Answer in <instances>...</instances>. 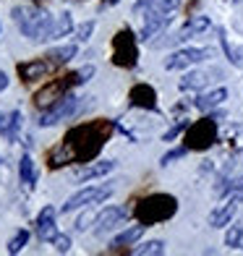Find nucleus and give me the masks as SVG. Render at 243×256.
I'll return each mask as SVG.
<instances>
[{
  "mask_svg": "<svg viewBox=\"0 0 243 256\" xmlns=\"http://www.w3.org/2000/svg\"><path fill=\"white\" fill-rule=\"evenodd\" d=\"M112 128H115L112 120H92L71 128L63 136V142L55 144L48 152V165L58 170L63 165H74V162H92L102 152Z\"/></svg>",
  "mask_w": 243,
  "mask_h": 256,
  "instance_id": "f257e3e1",
  "label": "nucleus"
},
{
  "mask_svg": "<svg viewBox=\"0 0 243 256\" xmlns=\"http://www.w3.org/2000/svg\"><path fill=\"white\" fill-rule=\"evenodd\" d=\"M176 212H178V199L170 194H149L144 199H138L134 206V217L138 222H144L146 228L168 222Z\"/></svg>",
  "mask_w": 243,
  "mask_h": 256,
  "instance_id": "f03ea898",
  "label": "nucleus"
},
{
  "mask_svg": "<svg viewBox=\"0 0 243 256\" xmlns=\"http://www.w3.org/2000/svg\"><path fill=\"white\" fill-rule=\"evenodd\" d=\"M14 21L21 29V34L34 42H44L50 40V29H52V18L48 10H42L40 6H18L14 8Z\"/></svg>",
  "mask_w": 243,
  "mask_h": 256,
  "instance_id": "7ed1b4c3",
  "label": "nucleus"
},
{
  "mask_svg": "<svg viewBox=\"0 0 243 256\" xmlns=\"http://www.w3.org/2000/svg\"><path fill=\"white\" fill-rule=\"evenodd\" d=\"M217 138V120L212 115H206V118L196 120L186 128V136H183V144L188 146V152H204V149H210Z\"/></svg>",
  "mask_w": 243,
  "mask_h": 256,
  "instance_id": "20e7f679",
  "label": "nucleus"
},
{
  "mask_svg": "<svg viewBox=\"0 0 243 256\" xmlns=\"http://www.w3.org/2000/svg\"><path fill=\"white\" fill-rule=\"evenodd\" d=\"M112 63L118 68H134L138 63V44L136 34L126 26L112 37Z\"/></svg>",
  "mask_w": 243,
  "mask_h": 256,
  "instance_id": "39448f33",
  "label": "nucleus"
},
{
  "mask_svg": "<svg viewBox=\"0 0 243 256\" xmlns=\"http://www.w3.org/2000/svg\"><path fill=\"white\" fill-rule=\"evenodd\" d=\"M76 84H78V74H66L60 78H52L50 84H44L37 94H34V104L42 110H48L58 100H63L68 92H71V86H76Z\"/></svg>",
  "mask_w": 243,
  "mask_h": 256,
  "instance_id": "423d86ee",
  "label": "nucleus"
},
{
  "mask_svg": "<svg viewBox=\"0 0 243 256\" xmlns=\"http://www.w3.org/2000/svg\"><path fill=\"white\" fill-rule=\"evenodd\" d=\"M210 58H212L210 48H183V50H176L172 55L165 58V68L168 71H183V68L199 66L204 60H210Z\"/></svg>",
  "mask_w": 243,
  "mask_h": 256,
  "instance_id": "0eeeda50",
  "label": "nucleus"
},
{
  "mask_svg": "<svg viewBox=\"0 0 243 256\" xmlns=\"http://www.w3.org/2000/svg\"><path fill=\"white\" fill-rule=\"evenodd\" d=\"M78 110H81V100L74 97L71 92H68L63 100H58L52 108H48V110L42 112L40 126H42V128H50V126H55L58 120H66V118H71V115H76Z\"/></svg>",
  "mask_w": 243,
  "mask_h": 256,
  "instance_id": "6e6552de",
  "label": "nucleus"
},
{
  "mask_svg": "<svg viewBox=\"0 0 243 256\" xmlns=\"http://www.w3.org/2000/svg\"><path fill=\"white\" fill-rule=\"evenodd\" d=\"M210 26H212V21L206 18V16H194V18H188L186 24H183V29H180L178 34H172V37H168V40H157L154 48H168V44L186 42V40H191V37H199V34L210 32Z\"/></svg>",
  "mask_w": 243,
  "mask_h": 256,
  "instance_id": "1a4fd4ad",
  "label": "nucleus"
},
{
  "mask_svg": "<svg viewBox=\"0 0 243 256\" xmlns=\"http://www.w3.org/2000/svg\"><path fill=\"white\" fill-rule=\"evenodd\" d=\"M112 194V186H100V188H81L74 196H68V202L63 204V212H76L81 206H89V204H100L105 202L108 196Z\"/></svg>",
  "mask_w": 243,
  "mask_h": 256,
  "instance_id": "9d476101",
  "label": "nucleus"
},
{
  "mask_svg": "<svg viewBox=\"0 0 243 256\" xmlns=\"http://www.w3.org/2000/svg\"><path fill=\"white\" fill-rule=\"evenodd\" d=\"M55 68H60L52 58H42V60H29V63H18L16 66V71L21 76V81L24 84H32V81H40L44 76H50Z\"/></svg>",
  "mask_w": 243,
  "mask_h": 256,
  "instance_id": "9b49d317",
  "label": "nucleus"
},
{
  "mask_svg": "<svg viewBox=\"0 0 243 256\" xmlns=\"http://www.w3.org/2000/svg\"><path fill=\"white\" fill-rule=\"evenodd\" d=\"M222 78V68H202V71H188L186 76L180 78V89L183 92H196V89H204L210 86L212 81Z\"/></svg>",
  "mask_w": 243,
  "mask_h": 256,
  "instance_id": "f8f14e48",
  "label": "nucleus"
},
{
  "mask_svg": "<svg viewBox=\"0 0 243 256\" xmlns=\"http://www.w3.org/2000/svg\"><path fill=\"white\" fill-rule=\"evenodd\" d=\"M128 102H131V108H142V110H157V92L154 86H149V84H136L131 86L128 92Z\"/></svg>",
  "mask_w": 243,
  "mask_h": 256,
  "instance_id": "ddd939ff",
  "label": "nucleus"
},
{
  "mask_svg": "<svg viewBox=\"0 0 243 256\" xmlns=\"http://www.w3.org/2000/svg\"><path fill=\"white\" fill-rule=\"evenodd\" d=\"M128 214H131V212H128L126 206H108L105 212H100V214H97V220H94V222H97L94 232H97V236L102 238L108 230H112V228L118 225V222H123V220L128 217Z\"/></svg>",
  "mask_w": 243,
  "mask_h": 256,
  "instance_id": "4468645a",
  "label": "nucleus"
},
{
  "mask_svg": "<svg viewBox=\"0 0 243 256\" xmlns=\"http://www.w3.org/2000/svg\"><path fill=\"white\" fill-rule=\"evenodd\" d=\"M170 21H172L170 14H146L144 16V24H142V40L146 42V40L160 37V34L170 26Z\"/></svg>",
  "mask_w": 243,
  "mask_h": 256,
  "instance_id": "2eb2a0df",
  "label": "nucleus"
},
{
  "mask_svg": "<svg viewBox=\"0 0 243 256\" xmlns=\"http://www.w3.org/2000/svg\"><path fill=\"white\" fill-rule=\"evenodd\" d=\"M180 0H138L134 6V14L146 16V14H172Z\"/></svg>",
  "mask_w": 243,
  "mask_h": 256,
  "instance_id": "dca6fc26",
  "label": "nucleus"
},
{
  "mask_svg": "<svg viewBox=\"0 0 243 256\" xmlns=\"http://www.w3.org/2000/svg\"><path fill=\"white\" fill-rule=\"evenodd\" d=\"M37 236L40 240H55L58 238V225H55V209L44 206L37 217Z\"/></svg>",
  "mask_w": 243,
  "mask_h": 256,
  "instance_id": "f3484780",
  "label": "nucleus"
},
{
  "mask_svg": "<svg viewBox=\"0 0 243 256\" xmlns=\"http://www.w3.org/2000/svg\"><path fill=\"white\" fill-rule=\"evenodd\" d=\"M144 230H146V225H144V222H138V225H134V228H128V230H123L118 238H112L110 251H112V254H118V251H123L126 246H134V243L144 236Z\"/></svg>",
  "mask_w": 243,
  "mask_h": 256,
  "instance_id": "a211bd4d",
  "label": "nucleus"
},
{
  "mask_svg": "<svg viewBox=\"0 0 243 256\" xmlns=\"http://www.w3.org/2000/svg\"><path fill=\"white\" fill-rule=\"evenodd\" d=\"M228 100V89H212V92H206V94H202V97H196L194 100V108L196 110H202V112H210V110H214V108H220Z\"/></svg>",
  "mask_w": 243,
  "mask_h": 256,
  "instance_id": "6ab92c4d",
  "label": "nucleus"
},
{
  "mask_svg": "<svg viewBox=\"0 0 243 256\" xmlns=\"http://www.w3.org/2000/svg\"><path fill=\"white\" fill-rule=\"evenodd\" d=\"M21 112L14 110V112H0V136H6V138H14L18 136V128H21Z\"/></svg>",
  "mask_w": 243,
  "mask_h": 256,
  "instance_id": "aec40b11",
  "label": "nucleus"
},
{
  "mask_svg": "<svg viewBox=\"0 0 243 256\" xmlns=\"http://www.w3.org/2000/svg\"><path fill=\"white\" fill-rule=\"evenodd\" d=\"M236 209H238V202L228 199V204L217 206L214 212L210 214V225H212V228H225V225H230V220L236 217Z\"/></svg>",
  "mask_w": 243,
  "mask_h": 256,
  "instance_id": "412c9836",
  "label": "nucleus"
},
{
  "mask_svg": "<svg viewBox=\"0 0 243 256\" xmlns=\"http://www.w3.org/2000/svg\"><path fill=\"white\" fill-rule=\"evenodd\" d=\"M110 170H115V162L112 160H105V162H97V165H89L78 172V180H92V178H102L108 176Z\"/></svg>",
  "mask_w": 243,
  "mask_h": 256,
  "instance_id": "4be33fe9",
  "label": "nucleus"
},
{
  "mask_svg": "<svg viewBox=\"0 0 243 256\" xmlns=\"http://www.w3.org/2000/svg\"><path fill=\"white\" fill-rule=\"evenodd\" d=\"M18 176H21V183H26L29 188L37 183V168H34V160L29 154L21 157V165H18Z\"/></svg>",
  "mask_w": 243,
  "mask_h": 256,
  "instance_id": "5701e85b",
  "label": "nucleus"
},
{
  "mask_svg": "<svg viewBox=\"0 0 243 256\" xmlns=\"http://www.w3.org/2000/svg\"><path fill=\"white\" fill-rule=\"evenodd\" d=\"M74 29V18H71V14H60L58 16V21H52V29H50V40H60V37H66L68 32Z\"/></svg>",
  "mask_w": 243,
  "mask_h": 256,
  "instance_id": "b1692460",
  "label": "nucleus"
},
{
  "mask_svg": "<svg viewBox=\"0 0 243 256\" xmlns=\"http://www.w3.org/2000/svg\"><path fill=\"white\" fill-rule=\"evenodd\" d=\"M48 58H52L58 66H63V63H68V60H74V58H76V44H63V48H55V50L48 52Z\"/></svg>",
  "mask_w": 243,
  "mask_h": 256,
  "instance_id": "393cba45",
  "label": "nucleus"
},
{
  "mask_svg": "<svg viewBox=\"0 0 243 256\" xmlns=\"http://www.w3.org/2000/svg\"><path fill=\"white\" fill-rule=\"evenodd\" d=\"M220 44H222V50H225V55H228L230 63H233V66H243V50L233 48V44L228 42V37H225L222 29H220Z\"/></svg>",
  "mask_w": 243,
  "mask_h": 256,
  "instance_id": "a878e982",
  "label": "nucleus"
},
{
  "mask_svg": "<svg viewBox=\"0 0 243 256\" xmlns=\"http://www.w3.org/2000/svg\"><path fill=\"white\" fill-rule=\"evenodd\" d=\"M136 256H160V254H165V243L162 240H146L144 246H138L134 248Z\"/></svg>",
  "mask_w": 243,
  "mask_h": 256,
  "instance_id": "bb28decb",
  "label": "nucleus"
},
{
  "mask_svg": "<svg viewBox=\"0 0 243 256\" xmlns=\"http://www.w3.org/2000/svg\"><path fill=\"white\" fill-rule=\"evenodd\" d=\"M243 243V225H230V230L225 232V246L238 248Z\"/></svg>",
  "mask_w": 243,
  "mask_h": 256,
  "instance_id": "cd10ccee",
  "label": "nucleus"
},
{
  "mask_svg": "<svg viewBox=\"0 0 243 256\" xmlns=\"http://www.w3.org/2000/svg\"><path fill=\"white\" fill-rule=\"evenodd\" d=\"M26 240H29V230H18L16 236L8 240V254H18L21 248L26 246Z\"/></svg>",
  "mask_w": 243,
  "mask_h": 256,
  "instance_id": "c85d7f7f",
  "label": "nucleus"
},
{
  "mask_svg": "<svg viewBox=\"0 0 243 256\" xmlns=\"http://www.w3.org/2000/svg\"><path fill=\"white\" fill-rule=\"evenodd\" d=\"M238 168H243V149H238L236 154H230V160L225 162V168H222V178H228L233 170H238Z\"/></svg>",
  "mask_w": 243,
  "mask_h": 256,
  "instance_id": "c756f323",
  "label": "nucleus"
},
{
  "mask_svg": "<svg viewBox=\"0 0 243 256\" xmlns=\"http://www.w3.org/2000/svg\"><path fill=\"white\" fill-rule=\"evenodd\" d=\"M186 128H188V120H186V118H183V120H178L176 126L170 128V131H165V136H162V142H172V138H178L183 131H186Z\"/></svg>",
  "mask_w": 243,
  "mask_h": 256,
  "instance_id": "7c9ffc66",
  "label": "nucleus"
},
{
  "mask_svg": "<svg viewBox=\"0 0 243 256\" xmlns=\"http://www.w3.org/2000/svg\"><path fill=\"white\" fill-rule=\"evenodd\" d=\"M186 152H188V146L186 144H183V146H178V149H172V152H168L165 157H162L160 160V165H170V162H176V160H180V157H186Z\"/></svg>",
  "mask_w": 243,
  "mask_h": 256,
  "instance_id": "2f4dec72",
  "label": "nucleus"
},
{
  "mask_svg": "<svg viewBox=\"0 0 243 256\" xmlns=\"http://www.w3.org/2000/svg\"><path fill=\"white\" fill-rule=\"evenodd\" d=\"M92 32H94V21H86V24H81L78 32H76V40L78 42H86L92 37Z\"/></svg>",
  "mask_w": 243,
  "mask_h": 256,
  "instance_id": "473e14b6",
  "label": "nucleus"
},
{
  "mask_svg": "<svg viewBox=\"0 0 243 256\" xmlns=\"http://www.w3.org/2000/svg\"><path fill=\"white\" fill-rule=\"evenodd\" d=\"M52 243H55L58 254H68V251H71V238H68V236H58Z\"/></svg>",
  "mask_w": 243,
  "mask_h": 256,
  "instance_id": "72a5a7b5",
  "label": "nucleus"
},
{
  "mask_svg": "<svg viewBox=\"0 0 243 256\" xmlns=\"http://www.w3.org/2000/svg\"><path fill=\"white\" fill-rule=\"evenodd\" d=\"M92 220H97V214H94V212H86L84 217H78V220H76V230H78V232H84V230L89 228Z\"/></svg>",
  "mask_w": 243,
  "mask_h": 256,
  "instance_id": "f704fd0d",
  "label": "nucleus"
},
{
  "mask_svg": "<svg viewBox=\"0 0 243 256\" xmlns=\"http://www.w3.org/2000/svg\"><path fill=\"white\" fill-rule=\"evenodd\" d=\"M78 84H86V81L94 76V66H84V68H78Z\"/></svg>",
  "mask_w": 243,
  "mask_h": 256,
  "instance_id": "c9c22d12",
  "label": "nucleus"
},
{
  "mask_svg": "<svg viewBox=\"0 0 243 256\" xmlns=\"http://www.w3.org/2000/svg\"><path fill=\"white\" fill-rule=\"evenodd\" d=\"M228 199H233V202H243V188H236V191H230V196H228Z\"/></svg>",
  "mask_w": 243,
  "mask_h": 256,
  "instance_id": "e433bc0d",
  "label": "nucleus"
},
{
  "mask_svg": "<svg viewBox=\"0 0 243 256\" xmlns=\"http://www.w3.org/2000/svg\"><path fill=\"white\" fill-rule=\"evenodd\" d=\"M3 89H8V76L0 71V92H3Z\"/></svg>",
  "mask_w": 243,
  "mask_h": 256,
  "instance_id": "4c0bfd02",
  "label": "nucleus"
},
{
  "mask_svg": "<svg viewBox=\"0 0 243 256\" xmlns=\"http://www.w3.org/2000/svg\"><path fill=\"white\" fill-rule=\"evenodd\" d=\"M105 3H108V6H115V3H118V0H105Z\"/></svg>",
  "mask_w": 243,
  "mask_h": 256,
  "instance_id": "58836bf2",
  "label": "nucleus"
},
{
  "mask_svg": "<svg viewBox=\"0 0 243 256\" xmlns=\"http://www.w3.org/2000/svg\"><path fill=\"white\" fill-rule=\"evenodd\" d=\"M233 3H238V0H233Z\"/></svg>",
  "mask_w": 243,
  "mask_h": 256,
  "instance_id": "ea45409f",
  "label": "nucleus"
}]
</instances>
